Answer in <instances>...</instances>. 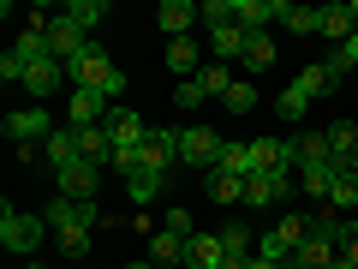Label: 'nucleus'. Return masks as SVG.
Masks as SVG:
<instances>
[{"instance_id":"12","label":"nucleus","mask_w":358,"mask_h":269,"mask_svg":"<svg viewBox=\"0 0 358 269\" xmlns=\"http://www.w3.org/2000/svg\"><path fill=\"white\" fill-rule=\"evenodd\" d=\"M287 162L317 167V162H334V150H329V138H322V132H299V138H287Z\"/></svg>"},{"instance_id":"22","label":"nucleus","mask_w":358,"mask_h":269,"mask_svg":"<svg viewBox=\"0 0 358 269\" xmlns=\"http://www.w3.org/2000/svg\"><path fill=\"white\" fill-rule=\"evenodd\" d=\"M281 30H293V36H317V30H322V6H293V0H287Z\"/></svg>"},{"instance_id":"31","label":"nucleus","mask_w":358,"mask_h":269,"mask_svg":"<svg viewBox=\"0 0 358 269\" xmlns=\"http://www.w3.org/2000/svg\"><path fill=\"white\" fill-rule=\"evenodd\" d=\"M167 186V174H131V204H155Z\"/></svg>"},{"instance_id":"23","label":"nucleus","mask_w":358,"mask_h":269,"mask_svg":"<svg viewBox=\"0 0 358 269\" xmlns=\"http://www.w3.org/2000/svg\"><path fill=\"white\" fill-rule=\"evenodd\" d=\"M239 66H251V72L275 66V36H268V30H251V36H245V54H239Z\"/></svg>"},{"instance_id":"34","label":"nucleus","mask_w":358,"mask_h":269,"mask_svg":"<svg viewBox=\"0 0 358 269\" xmlns=\"http://www.w3.org/2000/svg\"><path fill=\"white\" fill-rule=\"evenodd\" d=\"M275 108H281V120H299V114L310 108V96H305L299 84H287V90H281V102H275Z\"/></svg>"},{"instance_id":"9","label":"nucleus","mask_w":358,"mask_h":269,"mask_svg":"<svg viewBox=\"0 0 358 269\" xmlns=\"http://www.w3.org/2000/svg\"><path fill=\"white\" fill-rule=\"evenodd\" d=\"M197 18H203V6H192V0H162V6H155V25L167 30V42H179Z\"/></svg>"},{"instance_id":"36","label":"nucleus","mask_w":358,"mask_h":269,"mask_svg":"<svg viewBox=\"0 0 358 269\" xmlns=\"http://www.w3.org/2000/svg\"><path fill=\"white\" fill-rule=\"evenodd\" d=\"M54 240H60L66 257H84L90 251V228H66V233H54Z\"/></svg>"},{"instance_id":"40","label":"nucleus","mask_w":358,"mask_h":269,"mask_svg":"<svg viewBox=\"0 0 358 269\" xmlns=\"http://www.w3.org/2000/svg\"><path fill=\"white\" fill-rule=\"evenodd\" d=\"M334 269H358V263H352V257H334Z\"/></svg>"},{"instance_id":"21","label":"nucleus","mask_w":358,"mask_h":269,"mask_svg":"<svg viewBox=\"0 0 358 269\" xmlns=\"http://www.w3.org/2000/svg\"><path fill=\"white\" fill-rule=\"evenodd\" d=\"M203 186H209V198H215V204H245V179L227 174V167H209Z\"/></svg>"},{"instance_id":"27","label":"nucleus","mask_w":358,"mask_h":269,"mask_svg":"<svg viewBox=\"0 0 358 269\" xmlns=\"http://www.w3.org/2000/svg\"><path fill=\"white\" fill-rule=\"evenodd\" d=\"M185 245H192V240H179V233H155V240H150V263H185Z\"/></svg>"},{"instance_id":"33","label":"nucleus","mask_w":358,"mask_h":269,"mask_svg":"<svg viewBox=\"0 0 358 269\" xmlns=\"http://www.w3.org/2000/svg\"><path fill=\"white\" fill-rule=\"evenodd\" d=\"M221 102H227V114H251V108H257V84H233Z\"/></svg>"},{"instance_id":"11","label":"nucleus","mask_w":358,"mask_h":269,"mask_svg":"<svg viewBox=\"0 0 358 269\" xmlns=\"http://www.w3.org/2000/svg\"><path fill=\"white\" fill-rule=\"evenodd\" d=\"M96 179H102V167H90V162H72L60 174V198H78V204H96Z\"/></svg>"},{"instance_id":"25","label":"nucleus","mask_w":358,"mask_h":269,"mask_svg":"<svg viewBox=\"0 0 358 269\" xmlns=\"http://www.w3.org/2000/svg\"><path fill=\"white\" fill-rule=\"evenodd\" d=\"M322 138H329V150H334V162H341V167L352 162V150H358V126H352V120H334Z\"/></svg>"},{"instance_id":"15","label":"nucleus","mask_w":358,"mask_h":269,"mask_svg":"<svg viewBox=\"0 0 358 269\" xmlns=\"http://www.w3.org/2000/svg\"><path fill=\"white\" fill-rule=\"evenodd\" d=\"M268 240H275V245L287 251V269H293V251L310 240V216H281L275 228H268Z\"/></svg>"},{"instance_id":"28","label":"nucleus","mask_w":358,"mask_h":269,"mask_svg":"<svg viewBox=\"0 0 358 269\" xmlns=\"http://www.w3.org/2000/svg\"><path fill=\"white\" fill-rule=\"evenodd\" d=\"M329 209H358V174H352V167H341V174H334Z\"/></svg>"},{"instance_id":"24","label":"nucleus","mask_w":358,"mask_h":269,"mask_svg":"<svg viewBox=\"0 0 358 269\" xmlns=\"http://www.w3.org/2000/svg\"><path fill=\"white\" fill-rule=\"evenodd\" d=\"M334 84H341V78L329 72V60H317V66H299V90H305L310 102H317V96H329Z\"/></svg>"},{"instance_id":"42","label":"nucleus","mask_w":358,"mask_h":269,"mask_svg":"<svg viewBox=\"0 0 358 269\" xmlns=\"http://www.w3.org/2000/svg\"><path fill=\"white\" fill-rule=\"evenodd\" d=\"M346 167H352V174H358V150H352V162H346Z\"/></svg>"},{"instance_id":"1","label":"nucleus","mask_w":358,"mask_h":269,"mask_svg":"<svg viewBox=\"0 0 358 269\" xmlns=\"http://www.w3.org/2000/svg\"><path fill=\"white\" fill-rule=\"evenodd\" d=\"M66 72H72V84H78V90H96V96H108V102H114L120 90H126V72H120V66L108 60L102 48H90L84 60H78V66H66Z\"/></svg>"},{"instance_id":"3","label":"nucleus","mask_w":358,"mask_h":269,"mask_svg":"<svg viewBox=\"0 0 358 269\" xmlns=\"http://www.w3.org/2000/svg\"><path fill=\"white\" fill-rule=\"evenodd\" d=\"M221 150H227V138H215L209 126H185V132H179V162H192L197 174L221 167Z\"/></svg>"},{"instance_id":"2","label":"nucleus","mask_w":358,"mask_h":269,"mask_svg":"<svg viewBox=\"0 0 358 269\" xmlns=\"http://www.w3.org/2000/svg\"><path fill=\"white\" fill-rule=\"evenodd\" d=\"M42 233H48V216H30V209H0V245L6 251H18V257H30L42 245Z\"/></svg>"},{"instance_id":"7","label":"nucleus","mask_w":358,"mask_h":269,"mask_svg":"<svg viewBox=\"0 0 358 269\" xmlns=\"http://www.w3.org/2000/svg\"><path fill=\"white\" fill-rule=\"evenodd\" d=\"M179 162V132H150L138 150V174H167Z\"/></svg>"},{"instance_id":"35","label":"nucleus","mask_w":358,"mask_h":269,"mask_svg":"<svg viewBox=\"0 0 358 269\" xmlns=\"http://www.w3.org/2000/svg\"><path fill=\"white\" fill-rule=\"evenodd\" d=\"M203 25H209V30H221V25H239V18H233V0H203Z\"/></svg>"},{"instance_id":"32","label":"nucleus","mask_w":358,"mask_h":269,"mask_svg":"<svg viewBox=\"0 0 358 269\" xmlns=\"http://www.w3.org/2000/svg\"><path fill=\"white\" fill-rule=\"evenodd\" d=\"M221 167L239 174V179H251V144H227V150H221Z\"/></svg>"},{"instance_id":"41","label":"nucleus","mask_w":358,"mask_h":269,"mask_svg":"<svg viewBox=\"0 0 358 269\" xmlns=\"http://www.w3.org/2000/svg\"><path fill=\"white\" fill-rule=\"evenodd\" d=\"M131 269H155V263H150V257H138V263H131Z\"/></svg>"},{"instance_id":"10","label":"nucleus","mask_w":358,"mask_h":269,"mask_svg":"<svg viewBox=\"0 0 358 269\" xmlns=\"http://www.w3.org/2000/svg\"><path fill=\"white\" fill-rule=\"evenodd\" d=\"M185 269H227V245H221V233H192V245H185Z\"/></svg>"},{"instance_id":"17","label":"nucleus","mask_w":358,"mask_h":269,"mask_svg":"<svg viewBox=\"0 0 358 269\" xmlns=\"http://www.w3.org/2000/svg\"><path fill=\"white\" fill-rule=\"evenodd\" d=\"M334 257H341V245L322 240V233H310V240L293 251V269H334Z\"/></svg>"},{"instance_id":"19","label":"nucleus","mask_w":358,"mask_h":269,"mask_svg":"<svg viewBox=\"0 0 358 269\" xmlns=\"http://www.w3.org/2000/svg\"><path fill=\"white\" fill-rule=\"evenodd\" d=\"M334 174H341V162H317V167H299V186H305V198L329 204V192H334Z\"/></svg>"},{"instance_id":"13","label":"nucleus","mask_w":358,"mask_h":269,"mask_svg":"<svg viewBox=\"0 0 358 269\" xmlns=\"http://www.w3.org/2000/svg\"><path fill=\"white\" fill-rule=\"evenodd\" d=\"M108 132H114V150H143V138H150V126H143L131 108H114V114H108Z\"/></svg>"},{"instance_id":"43","label":"nucleus","mask_w":358,"mask_h":269,"mask_svg":"<svg viewBox=\"0 0 358 269\" xmlns=\"http://www.w3.org/2000/svg\"><path fill=\"white\" fill-rule=\"evenodd\" d=\"M24 269H42V263H24Z\"/></svg>"},{"instance_id":"38","label":"nucleus","mask_w":358,"mask_h":269,"mask_svg":"<svg viewBox=\"0 0 358 269\" xmlns=\"http://www.w3.org/2000/svg\"><path fill=\"white\" fill-rule=\"evenodd\" d=\"M173 102H179V108H203V84H197V78H185V84L173 90Z\"/></svg>"},{"instance_id":"6","label":"nucleus","mask_w":358,"mask_h":269,"mask_svg":"<svg viewBox=\"0 0 358 269\" xmlns=\"http://www.w3.org/2000/svg\"><path fill=\"white\" fill-rule=\"evenodd\" d=\"M48 132H54V120H48V108L42 102H30V108H18V114H6V138L13 144H48Z\"/></svg>"},{"instance_id":"39","label":"nucleus","mask_w":358,"mask_h":269,"mask_svg":"<svg viewBox=\"0 0 358 269\" xmlns=\"http://www.w3.org/2000/svg\"><path fill=\"white\" fill-rule=\"evenodd\" d=\"M341 257H352V263H358V228H346V240H341Z\"/></svg>"},{"instance_id":"26","label":"nucleus","mask_w":358,"mask_h":269,"mask_svg":"<svg viewBox=\"0 0 358 269\" xmlns=\"http://www.w3.org/2000/svg\"><path fill=\"white\" fill-rule=\"evenodd\" d=\"M60 18H72V25L90 36V30H96V25L108 18V6H102V0H72V6H60Z\"/></svg>"},{"instance_id":"8","label":"nucleus","mask_w":358,"mask_h":269,"mask_svg":"<svg viewBox=\"0 0 358 269\" xmlns=\"http://www.w3.org/2000/svg\"><path fill=\"white\" fill-rule=\"evenodd\" d=\"M42 216H48V233H66V228H96V204H78V198H54Z\"/></svg>"},{"instance_id":"20","label":"nucleus","mask_w":358,"mask_h":269,"mask_svg":"<svg viewBox=\"0 0 358 269\" xmlns=\"http://www.w3.org/2000/svg\"><path fill=\"white\" fill-rule=\"evenodd\" d=\"M197 60H203V48H197L192 36L167 42V72H179V78H197V72H203V66H197Z\"/></svg>"},{"instance_id":"4","label":"nucleus","mask_w":358,"mask_h":269,"mask_svg":"<svg viewBox=\"0 0 358 269\" xmlns=\"http://www.w3.org/2000/svg\"><path fill=\"white\" fill-rule=\"evenodd\" d=\"M293 198V174H251L245 179V209H275V204H287Z\"/></svg>"},{"instance_id":"18","label":"nucleus","mask_w":358,"mask_h":269,"mask_svg":"<svg viewBox=\"0 0 358 269\" xmlns=\"http://www.w3.org/2000/svg\"><path fill=\"white\" fill-rule=\"evenodd\" d=\"M78 150H84V162H90V167H108V162H114V132H108V126L78 132Z\"/></svg>"},{"instance_id":"37","label":"nucleus","mask_w":358,"mask_h":269,"mask_svg":"<svg viewBox=\"0 0 358 269\" xmlns=\"http://www.w3.org/2000/svg\"><path fill=\"white\" fill-rule=\"evenodd\" d=\"M162 228H167V233H179V240H192V233H197V221H192V209H167V216H162Z\"/></svg>"},{"instance_id":"29","label":"nucleus","mask_w":358,"mask_h":269,"mask_svg":"<svg viewBox=\"0 0 358 269\" xmlns=\"http://www.w3.org/2000/svg\"><path fill=\"white\" fill-rule=\"evenodd\" d=\"M352 6H322V36H334V42H346L352 36Z\"/></svg>"},{"instance_id":"30","label":"nucleus","mask_w":358,"mask_h":269,"mask_svg":"<svg viewBox=\"0 0 358 269\" xmlns=\"http://www.w3.org/2000/svg\"><path fill=\"white\" fill-rule=\"evenodd\" d=\"M197 84H203V96H227L233 84H239V78H233V66H203V72H197Z\"/></svg>"},{"instance_id":"5","label":"nucleus","mask_w":358,"mask_h":269,"mask_svg":"<svg viewBox=\"0 0 358 269\" xmlns=\"http://www.w3.org/2000/svg\"><path fill=\"white\" fill-rule=\"evenodd\" d=\"M108 96H96V90H72V102H66V126L72 132H90V126H108Z\"/></svg>"},{"instance_id":"14","label":"nucleus","mask_w":358,"mask_h":269,"mask_svg":"<svg viewBox=\"0 0 358 269\" xmlns=\"http://www.w3.org/2000/svg\"><path fill=\"white\" fill-rule=\"evenodd\" d=\"M42 150H48L54 174H66V167H72V162H84V150H78V132H72V126H54V132H48V144H42Z\"/></svg>"},{"instance_id":"16","label":"nucleus","mask_w":358,"mask_h":269,"mask_svg":"<svg viewBox=\"0 0 358 269\" xmlns=\"http://www.w3.org/2000/svg\"><path fill=\"white\" fill-rule=\"evenodd\" d=\"M60 78H66V66H60V60H54V54H48V60H36V66H30V72H24V90H30V96H36V102H48L54 90H60Z\"/></svg>"}]
</instances>
